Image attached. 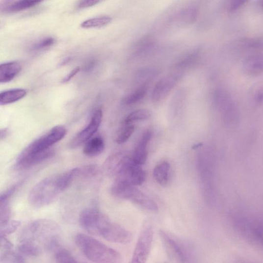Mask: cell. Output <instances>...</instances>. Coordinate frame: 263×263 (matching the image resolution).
<instances>
[{
  "mask_svg": "<svg viewBox=\"0 0 263 263\" xmlns=\"http://www.w3.org/2000/svg\"><path fill=\"white\" fill-rule=\"evenodd\" d=\"M58 224L47 218H40L28 224L21 232L18 253L35 257L56 244L60 234Z\"/></svg>",
  "mask_w": 263,
  "mask_h": 263,
  "instance_id": "1",
  "label": "cell"
},
{
  "mask_svg": "<svg viewBox=\"0 0 263 263\" xmlns=\"http://www.w3.org/2000/svg\"><path fill=\"white\" fill-rule=\"evenodd\" d=\"M79 221L81 227L87 233L111 242L128 244L132 238L127 230L112 222L95 208H87L83 210L80 214Z\"/></svg>",
  "mask_w": 263,
  "mask_h": 263,
  "instance_id": "2",
  "label": "cell"
},
{
  "mask_svg": "<svg viewBox=\"0 0 263 263\" xmlns=\"http://www.w3.org/2000/svg\"><path fill=\"white\" fill-rule=\"evenodd\" d=\"M79 172V168H74L41 181L28 194L29 204L38 208L50 205L69 187L74 180L78 177Z\"/></svg>",
  "mask_w": 263,
  "mask_h": 263,
  "instance_id": "3",
  "label": "cell"
},
{
  "mask_svg": "<svg viewBox=\"0 0 263 263\" xmlns=\"http://www.w3.org/2000/svg\"><path fill=\"white\" fill-rule=\"evenodd\" d=\"M75 242L83 255L94 263H124L117 251L89 236L78 234Z\"/></svg>",
  "mask_w": 263,
  "mask_h": 263,
  "instance_id": "4",
  "label": "cell"
},
{
  "mask_svg": "<svg viewBox=\"0 0 263 263\" xmlns=\"http://www.w3.org/2000/svg\"><path fill=\"white\" fill-rule=\"evenodd\" d=\"M67 133V130L64 127H54L46 134L33 141L22 152L32 153L50 149L53 145L61 140Z\"/></svg>",
  "mask_w": 263,
  "mask_h": 263,
  "instance_id": "5",
  "label": "cell"
},
{
  "mask_svg": "<svg viewBox=\"0 0 263 263\" xmlns=\"http://www.w3.org/2000/svg\"><path fill=\"white\" fill-rule=\"evenodd\" d=\"M135 187L130 184L124 185L119 190L118 198L129 200L148 210L158 211V207L157 203Z\"/></svg>",
  "mask_w": 263,
  "mask_h": 263,
  "instance_id": "6",
  "label": "cell"
},
{
  "mask_svg": "<svg viewBox=\"0 0 263 263\" xmlns=\"http://www.w3.org/2000/svg\"><path fill=\"white\" fill-rule=\"evenodd\" d=\"M154 232L151 225L146 226L139 237L129 263H146L151 251Z\"/></svg>",
  "mask_w": 263,
  "mask_h": 263,
  "instance_id": "7",
  "label": "cell"
},
{
  "mask_svg": "<svg viewBox=\"0 0 263 263\" xmlns=\"http://www.w3.org/2000/svg\"><path fill=\"white\" fill-rule=\"evenodd\" d=\"M103 117L102 109H97L93 113L89 124L71 140L69 144L70 148H78L93 138L101 125Z\"/></svg>",
  "mask_w": 263,
  "mask_h": 263,
  "instance_id": "8",
  "label": "cell"
},
{
  "mask_svg": "<svg viewBox=\"0 0 263 263\" xmlns=\"http://www.w3.org/2000/svg\"><path fill=\"white\" fill-rule=\"evenodd\" d=\"M115 180L126 181L134 186L140 185L146 180V173L132 158L127 156Z\"/></svg>",
  "mask_w": 263,
  "mask_h": 263,
  "instance_id": "9",
  "label": "cell"
},
{
  "mask_svg": "<svg viewBox=\"0 0 263 263\" xmlns=\"http://www.w3.org/2000/svg\"><path fill=\"white\" fill-rule=\"evenodd\" d=\"M159 235L170 258L176 263H187L188 256L184 246L162 230L160 231Z\"/></svg>",
  "mask_w": 263,
  "mask_h": 263,
  "instance_id": "10",
  "label": "cell"
},
{
  "mask_svg": "<svg viewBox=\"0 0 263 263\" xmlns=\"http://www.w3.org/2000/svg\"><path fill=\"white\" fill-rule=\"evenodd\" d=\"M54 153V150L52 148L32 153L21 152L16 159L15 167L22 170L34 167L52 158Z\"/></svg>",
  "mask_w": 263,
  "mask_h": 263,
  "instance_id": "11",
  "label": "cell"
},
{
  "mask_svg": "<svg viewBox=\"0 0 263 263\" xmlns=\"http://www.w3.org/2000/svg\"><path fill=\"white\" fill-rule=\"evenodd\" d=\"M215 99L217 105L220 106L229 122H233L237 119V106L229 93L224 90H219L215 94Z\"/></svg>",
  "mask_w": 263,
  "mask_h": 263,
  "instance_id": "12",
  "label": "cell"
},
{
  "mask_svg": "<svg viewBox=\"0 0 263 263\" xmlns=\"http://www.w3.org/2000/svg\"><path fill=\"white\" fill-rule=\"evenodd\" d=\"M178 80L177 76L170 75L160 80L156 85L152 94L154 103H161L170 93Z\"/></svg>",
  "mask_w": 263,
  "mask_h": 263,
  "instance_id": "13",
  "label": "cell"
},
{
  "mask_svg": "<svg viewBox=\"0 0 263 263\" xmlns=\"http://www.w3.org/2000/svg\"><path fill=\"white\" fill-rule=\"evenodd\" d=\"M242 234L252 242L256 243L263 249V222H245Z\"/></svg>",
  "mask_w": 263,
  "mask_h": 263,
  "instance_id": "14",
  "label": "cell"
},
{
  "mask_svg": "<svg viewBox=\"0 0 263 263\" xmlns=\"http://www.w3.org/2000/svg\"><path fill=\"white\" fill-rule=\"evenodd\" d=\"M127 155L124 152H117L108 157L104 164L105 173L112 177L116 178Z\"/></svg>",
  "mask_w": 263,
  "mask_h": 263,
  "instance_id": "15",
  "label": "cell"
},
{
  "mask_svg": "<svg viewBox=\"0 0 263 263\" xmlns=\"http://www.w3.org/2000/svg\"><path fill=\"white\" fill-rule=\"evenodd\" d=\"M152 133L150 131H147L142 135L138 145L136 147L132 159L138 165L144 164L148 157V146L152 138Z\"/></svg>",
  "mask_w": 263,
  "mask_h": 263,
  "instance_id": "16",
  "label": "cell"
},
{
  "mask_svg": "<svg viewBox=\"0 0 263 263\" xmlns=\"http://www.w3.org/2000/svg\"><path fill=\"white\" fill-rule=\"evenodd\" d=\"M21 70L20 63L16 61L1 64L0 65V82L5 83L13 80Z\"/></svg>",
  "mask_w": 263,
  "mask_h": 263,
  "instance_id": "17",
  "label": "cell"
},
{
  "mask_svg": "<svg viewBox=\"0 0 263 263\" xmlns=\"http://www.w3.org/2000/svg\"><path fill=\"white\" fill-rule=\"evenodd\" d=\"M243 69L246 74L251 76L263 73V54H254L247 58L243 63Z\"/></svg>",
  "mask_w": 263,
  "mask_h": 263,
  "instance_id": "18",
  "label": "cell"
},
{
  "mask_svg": "<svg viewBox=\"0 0 263 263\" xmlns=\"http://www.w3.org/2000/svg\"><path fill=\"white\" fill-rule=\"evenodd\" d=\"M105 147V141L103 137L100 136H94L85 144L83 153L86 157H96L102 154Z\"/></svg>",
  "mask_w": 263,
  "mask_h": 263,
  "instance_id": "19",
  "label": "cell"
},
{
  "mask_svg": "<svg viewBox=\"0 0 263 263\" xmlns=\"http://www.w3.org/2000/svg\"><path fill=\"white\" fill-rule=\"evenodd\" d=\"M27 95V91L24 89H14L2 92L0 95V104L5 105L17 102Z\"/></svg>",
  "mask_w": 263,
  "mask_h": 263,
  "instance_id": "20",
  "label": "cell"
},
{
  "mask_svg": "<svg viewBox=\"0 0 263 263\" xmlns=\"http://www.w3.org/2000/svg\"><path fill=\"white\" fill-rule=\"evenodd\" d=\"M41 2V1H29V0L10 1L5 4L2 10L3 9L6 13H16L34 7Z\"/></svg>",
  "mask_w": 263,
  "mask_h": 263,
  "instance_id": "21",
  "label": "cell"
},
{
  "mask_svg": "<svg viewBox=\"0 0 263 263\" xmlns=\"http://www.w3.org/2000/svg\"><path fill=\"white\" fill-rule=\"evenodd\" d=\"M170 164L167 161H162L158 164L153 171V175L159 184L165 186L168 183Z\"/></svg>",
  "mask_w": 263,
  "mask_h": 263,
  "instance_id": "22",
  "label": "cell"
},
{
  "mask_svg": "<svg viewBox=\"0 0 263 263\" xmlns=\"http://www.w3.org/2000/svg\"><path fill=\"white\" fill-rule=\"evenodd\" d=\"M11 196L4 192L0 196V226L8 223L11 216L9 199Z\"/></svg>",
  "mask_w": 263,
  "mask_h": 263,
  "instance_id": "23",
  "label": "cell"
},
{
  "mask_svg": "<svg viewBox=\"0 0 263 263\" xmlns=\"http://www.w3.org/2000/svg\"><path fill=\"white\" fill-rule=\"evenodd\" d=\"M111 21L112 18L109 16L97 17L85 20L81 24V26L83 28H100L106 26Z\"/></svg>",
  "mask_w": 263,
  "mask_h": 263,
  "instance_id": "24",
  "label": "cell"
},
{
  "mask_svg": "<svg viewBox=\"0 0 263 263\" xmlns=\"http://www.w3.org/2000/svg\"><path fill=\"white\" fill-rule=\"evenodd\" d=\"M135 129L133 124L123 123L119 130L115 141L118 144L125 143L133 134Z\"/></svg>",
  "mask_w": 263,
  "mask_h": 263,
  "instance_id": "25",
  "label": "cell"
},
{
  "mask_svg": "<svg viewBox=\"0 0 263 263\" xmlns=\"http://www.w3.org/2000/svg\"><path fill=\"white\" fill-rule=\"evenodd\" d=\"M152 115L150 111L147 109H140L130 114L125 119L124 123L132 124L149 119Z\"/></svg>",
  "mask_w": 263,
  "mask_h": 263,
  "instance_id": "26",
  "label": "cell"
},
{
  "mask_svg": "<svg viewBox=\"0 0 263 263\" xmlns=\"http://www.w3.org/2000/svg\"><path fill=\"white\" fill-rule=\"evenodd\" d=\"M1 263H26L23 255L16 253L13 249L1 253Z\"/></svg>",
  "mask_w": 263,
  "mask_h": 263,
  "instance_id": "27",
  "label": "cell"
},
{
  "mask_svg": "<svg viewBox=\"0 0 263 263\" xmlns=\"http://www.w3.org/2000/svg\"><path fill=\"white\" fill-rule=\"evenodd\" d=\"M146 87H142L137 89L133 93L127 96L124 100V104L126 105H132L139 102L143 99L146 94Z\"/></svg>",
  "mask_w": 263,
  "mask_h": 263,
  "instance_id": "28",
  "label": "cell"
},
{
  "mask_svg": "<svg viewBox=\"0 0 263 263\" xmlns=\"http://www.w3.org/2000/svg\"><path fill=\"white\" fill-rule=\"evenodd\" d=\"M21 222L16 220L9 221L6 224L0 226V237H7L13 234L20 227Z\"/></svg>",
  "mask_w": 263,
  "mask_h": 263,
  "instance_id": "29",
  "label": "cell"
},
{
  "mask_svg": "<svg viewBox=\"0 0 263 263\" xmlns=\"http://www.w3.org/2000/svg\"><path fill=\"white\" fill-rule=\"evenodd\" d=\"M56 263H79L67 250H59L55 257Z\"/></svg>",
  "mask_w": 263,
  "mask_h": 263,
  "instance_id": "30",
  "label": "cell"
},
{
  "mask_svg": "<svg viewBox=\"0 0 263 263\" xmlns=\"http://www.w3.org/2000/svg\"><path fill=\"white\" fill-rule=\"evenodd\" d=\"M98 172V168L95 164L79 168V177L84 179L92 178L96 176Z\"/></svg>",
  "mask_w": 263,
  "mask_h": 263,
  "instance_id": "31",
  "label": "cell"
},
{
  "mask_svg": "<svg viewBox=\"0 0 263 263\" xmlns=\"http://www.w3.org/2000/svg\"><path fill=\"white\" fill-rule=\"evenodd\" d=\"M55 42V40L52 37H47L43 39L35 46L34 48L36 50H41L47 49L52 46Z\"/></svg>",
  "mask_w": 263,
  "mask_h": 263,
  "instance_id": "32",
  "label": "cell"
},
{
  "mask_svg": "<svg viewBox=\"0 0 263 263\" xmlns=\"http://www.w3.org/2000/svg\"><path fill=\"white\" fill-rule=\"evenodd\" d=\"M254 97L255 101L258 103L263 101V81L256 86Z\"/></svg>",
  "mask_w": 263,
  "mask_h": 263,
  "instance_id": "33",
  "label": "cell"
},
{
  "mask_svg": "<svg viewBox=\"0 0 263 263\" xmlns=\"http://www.w3.org/2000/svg\"><path fill=\"white\" fill-rule=\"evenodd\" d=\"M100 2V1H96V0H84V1L79 2L78 7L79 8H88L94 6Z\"/></svg>",
  "mask_w": 263,
  "mask_h": 263,
  "instance_id": "34",
  "label": "cell"
},
{
  "mask_svg": "<svg viewBox=\"0 0 263 263\" xmlns=\"http://www.w3.org/2000/svg\"><path fill=\"white\" fill-rule=\"evenodd\" d=\"M246 3H247V1H244V0H236L230 3L229 9L231 12H235L245 5Z\"/></svg>",
  "mask_w": 263,
  "mask_h": 263,
  "instance_id": "35",
  "label": "cell"
},
{
  "mask_svg": "<svg viewBox=\"0 0 263 263\" xmlns=\"http://www.w3.org/2000/svg\"><path fill=\"white\" fill-rule=\"evenodd\" d=\"M80 71L79 67H76L67 76L64 78L62 82V83H67L69 82L75 76L77 75Z\"/></svg>",
  "mask_w": 263,
  "mask_h": 263,
  "instance_id": "36",
  "label": "cell"
},
{
  "mask_svg": "<svg viewBox=\"0 0 263 263\" xmlns=\"http://www.w3.org/2000/svg\"><path fill=\"white\" fill-rule=\"evenodd\" d=\"M8 134V131L7 129H3L1 130V132H0V138H1V140H2L3 139L5 138Z\"/></svg>",
  "mask_w": 263,
  "mask_h": 263,
  "instance_id": "37",
  "label": "cell"
},
{
  "mask_svg": "<svg viewBox=\"0 0 263 263\" xmlns=\"http://www.w3.org/2000/svg\"><path fill=\"white\" fill-rule=\"evenodd\" d=\"M262 7H263V2H262Z\"/></svg>",
  "mask_w": 263,
  "mask_h": 263,
  "instance_id": "38",
  "label": "cell"
}]
</instances>
